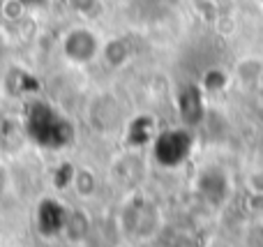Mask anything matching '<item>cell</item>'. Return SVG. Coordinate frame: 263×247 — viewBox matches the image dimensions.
Instances as JSON below:
<instances>
[{"mask_svg": "<svg viewBox=\"0 0 263 247\" xmlns=\"http://www.w3.org/2000/svg\"><path fill=\"white\" fill-rule=\"evenodd\" d=\"M26 129L40 146L51 148V150H58V148L67 146L74 137L72 125L55 109L44 104V102H35V104L28 109Z\"/></svg>", "mask_w": 263, "mask_h": 247, "instance_id": "1", "label": "cell"}, {"mask_svg": "<svg viewBox=\"0 0 263 247\" xmlns=\"http://www.w3.org/2000/svg\"><path fill=\"white\" fill-rule=\"evenodd\" d=\"M150 132H153V120L148 118H139L129 129V141L134 143H145L150 139Z\"/></svg>", "mask_w": 263, "mask_h": 247, "instance_id": "7", "label": "cell"}, {"mask_svg": "<svg viewBox=\"0 0 263 247\" xmlns=\"http://www.w3.org/2000/svg\"><path fill=\"white\" fill-rule=\"evenodd\" d=\"M65 220H67V215H65V211L60 208V203H55V201H44L40 206V211H37L40 229L44 231L46 236L58 234L60 229H65Z\"/></svg>", "mask_w": 263, "mask_h": 247, "instance_id": "6", "label": "cell"}, {"mask_svg": "<svg viewBox=\"0 0 263 247\" xmlns=\"http://www.w3.org/2000/svg\"><path fill=\"white\" fill-rule=\"evenodd\" d=\"M16 3H21L23 7H40V5H44L46 0H16Z\"/></svg>", "mask_w": 263, "mask_h": 247, "instance_id": "9", "label": "cell"}, {"mask_svg": "<svg viewBox=\"0 0 263 247\" xmlns=\"http://www.w3.org/2000/svg\"><path fill=\"white\" fill-rule=\"evenodd\" d=\"M0 51H3V42H0Z\"/></svg>", "mask_w": 263, "mask_h": 247, "instance_id": "11", "label": "cell"}, {"mask_svg": "<svg viewBox=\"0 0 263 247\" xmlns=\"http://www.w3.org/2000/svg\"><path fill=\"white\" fill-rule=\"evenodd\" d=\"M199 192L203 199H208L210 203H219L222 199H227V192H229V183H227V176L222 171H205L201 174L199 178Z\"/></svg>", "mask_w": 263, "mask_h": 247, "instance_id": "5", "label": "cell"}, {"mask_svg": "<svg viewBox=\"0 0 263 247\" xmlns=\"http://www.w3.org/2000/svg\"><path fill=\"white\" fill-rule=\"evenodd\" d=\"M63 49L65 55L69 60H74V63H88L97 53V37L86 28H77V30H72L65 37Z\"/></svg>", "mask_w": 263, "mask_h": 247, "instance_id": "4", "label": "cell"}, {"mask_svg": "<svg viewBox=\"0 0 263 247\" xmlns=\"http://www.w3.org/2000/svg\"><path fill=\"white\" fill-rule=\"evenodd\" d=\"M153 153L162 166H180L192 153V134L187 129H164L155 137Z\"/></svg>", "mask_w": 263, "mask_h": 247, "instance_id": "2", "label": "cell"}, {"mask_svg": "<svg viewBox=\"0 0 263 247\" xmlns=\"http://www.w3.org/2000/svg\"><path fill=\"white\" fill-rule=\"evenodd\" d=\"M69 3H72V7L77 9V12H83V14L92 12V9L97 7V0H69Z\"/></svg>", "mask_w": 263, "mask_h": 247, "instance_id": "8", "label": "cell"}, {"mask_svg": "<svg viewBox=\"0 0 263 247\" xmlns=\"http://www.w3.org/2000/svg\"><path fill=\"white\" fill-rule=\"evenodd\" d=\"M261 247H263V229H261Z\"/></svg>", "mask_w": 263, "mask_h": 247, "instance_id": "10", "label": "cell"}, {"mask_svg": "<svg viewBox=\"0 0 263 247\" xmlns=\"http://www.w3.org/2000/svg\"><path fill=\"white\" fill-rule=\"evenodd\" d=\"M178 111H180V118L187 127H194L203 120L205 116V102H203V90L194 83H187L180 88V95H178Z\"/></svg>", "mask_w": 263, "mask_h": 247, "instance_id": "3", "label": "cell"}]
</instances>
